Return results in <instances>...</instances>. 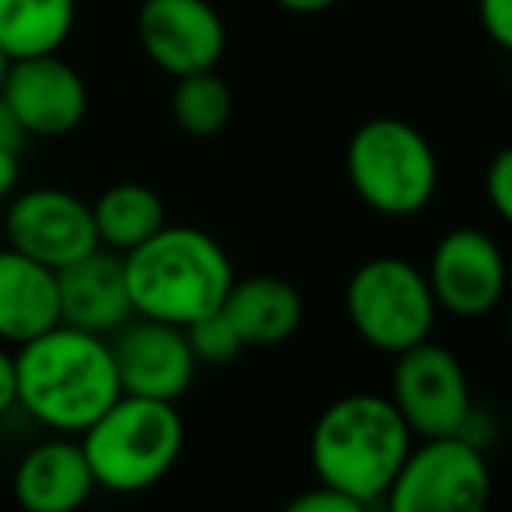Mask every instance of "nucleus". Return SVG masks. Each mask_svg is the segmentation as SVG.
I'll return each instance as SVG.
<instances>
[{
    "label": "nucleus",
    "instance_id": "25",
    "mask_svg": "<svg viewBox=\"0 0 512 512\" xmlns=\"http://www.w3.org/2000/svg\"><path fill=\"white\" fill-rule=\"evenodd\" d=\"M18 408V373H14V352L0 345V418Z\"/></svg>",
    "mask_w": 512,
    "mask_h": 512
},
{
    "label": "nucleus",
    "instance_id": "23",
    "mask_svg": "<svg viewBox=\"0 0 512 512\" xmlns=\"http://www.w3.org/2000/svg\"><path fill=\"white\" fill-rule=\"evenodd\" d=\"M283 512H370V506L352 499V495L338 492V488H328L317 481L314 488H307V492H300L297 499L286 502Z\"/></svg>",
    "mask_w": 512,
    "mask_h": 512
},
{
    "label": "nucleus",
    "instance_id": "4",
    "mask_svg": "<svg viewBox=\"0 0 512 512\" xmlns=\"http://www.w3.org/2000/svg\"><path fill=\"white\" fill-rule=\"evenodd\" d=\"M77 439L98 488L112 495H140L175 471L185 450V418L175 401L122 394Z\"/></svg>",
    "mask_w": 512,
    "mask_h": 512
},
{
    "label": "nucleus",
    "instance_id": "22",
    "mask_svg": "<svg viewBox=\"0 0 512 512\" xmlns=\"http://www.w3.org/2000/svg\"><path fill=\"white\" fill-rule=\"evenodd\" d=\"M485 199L512 227V147H502L485 168Z\"/></svg>",
    "mask_w": 512,
    "mask_h": 512
},
{
    "label": "nucleus",
    "instance_id": "1",
    "mask_svg": "<svg viewBox=\"0 0 512 512\" xmlns=\"http://www.w3.org/2000/svg\"><path fill=\"white\" fill-rule=\"evenodd\" d=\"M18 408L56 436H81L122 398L112 345L102 335L56 324L14 349Z\"/></svg>",
    "mask_w": 512,
    "mask_h": 512
},
{
    "label": "nucleus",
    "instance_id": "26",
    "mask_svg": "<svg viewBox=\"0 0 512 512\" xmlns=\"http://www.w3.org/2000/svg\"><path fill=\"white\" fill-rule=\"evenodd\" d=\"M18 178H21V168H18V150H4L0 147V203L11 199L18 192Z\"/></svg>",
    "mask_w": 512,
    "mask_h": 512
},
{
    "label": "nucleus",
    "instance_id": "10",
    "mask_svg": "<svg viewBox=\"0 0 512 512\" xmlns=\"http://www.w3.org/2000/svg\"><path fill=\"white\" fill-rule=\"evenodd\" d=\"M4 234L7 248L49 269H63L88 251L102 248L91 206L74 192L53 189V185L14 192L4 213Z\"/></svg>",
    "mask_w": 512,
    "mask_h": 512
},
{
    "label": "nucleus",
    "instance_id": "18",
    "mask_svg": "<svg viewBox=\"0 0 512 512\" xmlns=\"http://www.w3.org/2000/svg\"><path fill=\"white\" fill-rule=\"evenodd\" d=\"M77 21V0H0V49L7 60L60 53Z\"/></svg>",
    "mask_w": 512,
    "mask_h": 512
},
{
    "label": "nucleus",
    "instance_id": "12",
    "mask_svg": "<svg viewBox=\"0 0 512 512\" xmlns=\"http://www.w3.org/2000/svg\"><path fill=\"white\" fill-rule=\"evenodd\" d=\"M108 345H112L122 394L178 405V398L196 380L199 359L192 356L185 328H178V324L133 314L108 338Z\"/></svg>",
    "mask_w": 512,
    "mask_h": 512
},
{
    "label": "nucleus",
    "instance_id": "16",
    "mask_svg": "<svg viewBox=\"0 0 512 512\" xmlns=\"http://www.w3.org/2000/svg\"><path fill=\"white\" fill-rule=\"evenodd\" d=\"M60 324L56 269L0 248V345H25Z\"/></svg>",
    "mask_w": 512,
    "mask_h": 512
},
{
    "label": "nucleus",
    "instance_id": "9",
    "mask_svg": "<svg viewBox=\"0 0 512 512\" xmlns=\"http://www.w3.org/2000/svg\"><path fill=\"white\" fill-rule=\"evenodd\" d=\"M509 276L506 251L478 227H453L443 234L425 265L436 307L464 321L492 314L506 300Z\"/></svg>",
    "mask_w": 512,
    "mask_h": 512
},
{
    "label": "nucleus",
    "instance_id": "28",
    "mask_svg": "<svg viewBox=\"0 0 512 512\" xmlns=\"http://www.w3.org/2000/svg\"><path fill=\"white\" fill-rule=\"evenodd\" d=\"M276 4L290 14H321V11H331L338 0H276Z\"/></svg>",
    "mask_w": 512,
    "mask_h": 512
},
{
    "label": "nucleus",
    "instance_id": "24",
    "mask_svg": "<svg viewBox=\"0 0 512 512\" xmlns=\"http://www.w3.org/2000/svg\"><path fill=\"white\" fill-rule=\"evenodd\" d=\"M478 21L502 53H512V0H478Z\"/></svg>",
    "mask_w": 512,
    "mask_h": 512
},
{
    "label": "nucleus",
    "instance_id": "31",
    "mask_svg": "<svg viewBox=\"0 0 512 512\" xmlns=\"http://www.w3.org/2000/svg\"><path fill=\"white\" fill-rule=\"evenodd\" d=\"M506 262H509V272H512V244H509V251H506Z\"/></svg>",
    "mask_w": 512,
    "mask_h": 512
},
{
    "label": "nucleus",
    "instance_id": "19",
    "mask_svg": "<svg viewBox=\"0 0 512 512\" xmlns=\"http://www.w3.org/2000/svg\"><path fill=\"white\" fill-rule=\"evenodd\" d=\"M91 216H95L98 244L115 251V255L140 248L147 237H154L168 223L161 196L136 182H119L105 189L91 203Z\"/></svg>",
    "mask_w": 512,
    "mask_h": 512
},
{
    "label": "nucleus",
    "instance_id": "5",
    "mask_svg": "<svg viewBox=\"0 0 512 512\" xmlns=\"http://www.w3.org/2000/svg\"><path fill=\"white\" fill-rule=\"evenodd\" d=\"M345 175L366 209L408 220L432 206L443 171L436 147L422 129L398 115H377L349 136Z\"/></svg>",
    "mask_w": 512,
    "mask_h": 512
},
{
    "label": "nucleus",
    "instance_id": "20",
    "mask_svg": "<svg viewBox=\"0 0 512 512\" xmlns=\"http://www.w3.org/2000/svg\"><path fill=\"white\" fill-rule=\"evenodd\" d=\"M171 115H175L178 129H185L189 136H199V140L223 133L230 115H234L230 84L223 81L216 70H199V74L175 77Z\"/></svg>",
    "mask_w": 512,
    "mask_h": 512
},
{
    "label": "nucleus",
    "instance_id": "6",
    "mask_svg": "<svg viewBox=\"0 0 512 512\" xmlns=\"http://www.w3.org/2000/svg\"><path fill=\"white\" fill-rule=\"evenodd\" d=\"M345 314L370 349L398 356L432 338L439 307L425 269L398 255H377L345 283Z\"/></svg>",
    "mask_w": 512,
    "mask_h": 512
},
{
    "label": "nucleus",
    "instance_id": "30",
    "mask_svg": "<svg viewBox=\"0 0 512 512\" xmlns=\"http://www.w3.org/2000/svg\"><path fill=\"white\" fill-rule=\"evenodd\" d=\"M506 335H509V342H512V300H509V310H506Z\"/></svg>",
    "mask_w": 512,
    "mask_h": 512
},
{
    "label": "nucleus",
    "instance_id": "8",
    "mask_svg": "<svg viewBox=\"0 0 512 512\" xmlns=\"http://www.w3.org/2000/svg\"><path fill=\"white\" fill-rule=\"evenodd\" d=\"M387 398L394 401L415 439L460 436L474 408L464 363L432 338L394 356Z\"/></svg>",
    "mask_w": 512,
    "mask_h": 512
},
{
    "label": "nucleus",
    "instance_id": "13",
    "mask_svg": "<svg viewBox=\"0 0 512 512\" xmlns=\"http://www.w3.org/2000/svg\"><path fill=\"white\" fill-rule=\"evenodd\" d=\"M0 98L25 136L42 140L74 133L88 115V84L67 60H60V53L11 60Z\"/></svg>",
    "mask_w": 512,
    "mask_h": 512
},
{
    "label": "nucleus",
    "instance_id": "17",
    "mask_svg": "<svg viewBox=\"0 0 512 512\" xmlns=\"http://www.w3.org/2000/svg\"><path fill=\"white\" fill-rule=\"evenodd\" d=\"M220 314L234 324L244 349L251 345H283L304 324V297L279 276L234 279L220 304Z\"/></svg>",
    "mask_w": 512,
    "mask_h": 512
},
{
    "label": "nucleus",
    "instance_id": "27",
    "mask_svg": "<svg viewBox=\"0 0 512 512\" xmlns=\"http://www.w3.org/2000/svg\"><path fill=\"white\" fill-rule=\"evenodd\" d=\"M21 140H25V129L18 126V119L11 115V108L0 98V147L4 150H21Z\"/></svg>",
    "mask_w": 512,
    "mask_h": 512
},
{
    "label": "nucleus",
    "instance_id": "11",
    "mask_svg": "<svg viewBox=\"0 0 512 512\" xmlns=\"http://www.w3.org/2000/svg\"><path fill=\"white\" fill-rule=\"evenodd\" d=\"M136 39L147 60L171 77L216 70L227 53V25L209 0H143Z\"/></svg>",
    "mask_w": 512,
    "mask_h": 512
},
{
    "label": "nucleus",
    "instance_id": "2",
    "mask_svg": "<svg viewBox=\"0 0 512 512\" xmlns=\"http://www.w3.org/2000/svg\"><path fill=\"white\" fill-rule=\"evenodd\" d=\"M122 269L136 314L178 328L220 310L237 279L223 244L185 223H164L140 248L122 255Z\"/></svg>",
    "mask_w": 512,
    "mask_h": 512
},
{
    "label": "nucleus",
    "instance_id": "15",
    "mask_svg": "<svg viewBox=\"0 0 512 512\" xmlns=\"http://www.w3.org/2000/svg\"><path fill=\"white\" fill-rule=\"evenodd\" d=\"M11 492L21 512H81L98 492L81 439L53 436L35 443L14 467Z\"/></svg>",
    "mask_w": 512,
    "mask_h": 512
},
{
    "label": "nucleus",
    "instance_id": "29",
    "mask_svg": "<svg viewBox=\"0 0 512 512\" xmlns=\"http://www.w3.org/2000/svg\"><path fill=\"white\" fill-rule=\"evenodd\" d=\"M7 70H11V60H7V53L0 49V91H4V81H7Z\"/></svg>",
    "mask_w": 512,
    "mask_h": 512
},
{
    "label": "nucleus",
    "instance_id": "21",
    "mask_svg": "<svg viewBox=\"0 0 512 512\" xmlns=\"http://www.w3.org/2000/svg\"><path fill=\"white\" fill-rule=\"evenodd\" d=\"M185 338H189L192 356L199 359V366H227L244 352L241 335H237L234 324H230L220 310L192 321L189 328H185Z\"/></svg>",
    "mask_w": 512,
    "mask_h": 512
},
{
    "label": "nucleus",
    "instance_id": "7",
    "mask_svg": "<svg viewBox=\"0 0 512 512\" xmlns=\"http://www.w3.org/2000/svg\"><path fill=\"white\" fill-rule=\"evenodd\" d=\"M380 502L384 512H488L492 471L485 453L467 439H422Z\"/></svg>",
    "mask_w": 512,
    "mask_h": 512
},
{
    "label": "nucleus",
    "instance_id": "3",
    "mask_svg": "<svg viewBox=\"0 0 512 512\" xmlns=\"http://www.w3.org/2000/svg\"><path fill=\"white\" fill-rule=\"evenodd\" d=\"M415 446V436L387 394H345L317 415L310 429V467L317 481L352 499H384L387 485Z\"/></svg>",
    "mask_w": 512,
    "mask_h": 512
},
{
    "label": "nucleus",
    "instance_id": "14",
    "mask_svg": "<svg viewBox=\"0 0 512 512\" xmlns=\"http://www.w3.org/2000/svg\"><path fill=\"white\" fill-rule=\"evenodd\" d=\"M56 290H60V324L91 331V335L112 338L136 314L122 255L108 248H95L77 262L56 269Z\"/></svg>",
    "mask_w": 512,
    "mask_h": 512
}]
</instances>
